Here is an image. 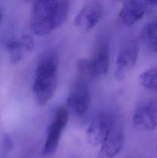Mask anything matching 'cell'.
<instances>
[{
    "instance_id": "cell-14",
    "label": "cell",
    "mask_w": 157,
    "mask_h": 158,
    "mask_svg": "<svg viewBox=\"0 0 157 158\" xmlns=\"http://www.w3.org/2000/svg\"><path fill=\"white\" fill-rule=\"evenodd\" d=\"M139 80L145 89L154 92L157 91V68H151L143 72Z\"/></svg>"
},
{
    "instance_id": "cell-8",
    "label": "cell",
    "mask_w": 157,
    "mask_h": 158,
    "mask_svg": "<svg viewBox=\"0 0 157 158\" xmlns=\"http://www.w3.org/2000/svg\"><path fill=\"white\" fill-rule=\"evenodd\" d=\"M134 127L139 131H152L157 127V101L150 100L139 105L132 117Z\"/></svg>"
},
{
    "instance_id": "cell-7",
    "label": "cell",
    "mask_w": 157,
    "mask_h": 158,
    "mask_svg": "<svg viewBox=\"0 0 157 158\" xmlns=\"http://www.w3.org/2000/svg\"><path fill=\"white\" fill-rule=\"evenodd\" d=\"M103 5L98 1H89L85 3L76 14L74 24L79 29L89 31L99 23L103 16Z\"/></svg>"
},
{
    "instance_id": "cell-10",
    "label": "cell",
    "mask_w": 157,
    "mask_h": 158,
    "mask_svg": "<svg viewBox=\"0 0 157 158\" xmlns=\"http://www.w3.org/2000/svg\"><path fill=\"white\" fill-rule=\"evenodd\" d=\"M124 143V131L117 122L106 140L101 145L97 158H115L121 152Z\"/></svg>"
},
{
    "instance_id": "cell-2",
    "label": "cell",
    "mask_w": 157,
    "mask_h": 158,
    "mask_svg": "<svg viewBox=\"0 0 157 158\" xmlns=\"http://www.w3.org/2000/svg\"><path fill=\"white\" fill-rule=\"evenodd\" d=\"M69 3L67 1L41 0L33 3L30 27L38 35H46L58 29L68 16Z\"/></svg>"
},
{
    "instance_id": "cell-15",
    "label": "cell",
    "mask_w": 157,
    "mask_h": 158,
    "mask_svg": "<svg viewBox=\"0 0 157 158\" xmlns=\"http://www.w3.org/2000/svg\"><path fill=\"white\" fill-rule=\"evenodd\" d=\"M3 145H4L5 148L6 149H10L12 146V139L9 136L6 135L3 137Z\"/></svg>"
},
{
    "instance_id": "cell-16",
    "label": "cell",
    "mask_w": 157,
    "mask_h": 158,
    "mask_svg": "<svg viewBox=\"0 0 157 158\" xmlns=\"http://www.w3.org/2000/svg\"><path fill=\"white\" fill-rule=\"evenodd\" d=\"M2 19V10L1 7H0V24H1Z\"/></svg>"
},
{
    "instance_id": "cell-5",
    "label": "cell",
    "mask_w": 157,
    "mask_h": 158,
    "mask_svg": "<svg viewBox=\"0 0 157 158\" xmlns=\"http://www.w3.org/2000/svg\"><path fill=\"white\" fill-rule=\"evenodd\" d=\"M139 42L131 40L125 43L119 52L115 64V77L123 80L135 66L139 56Z\"/></svg>"
},
{
    "instance_id": "cell-9",
    "label": "cell",
    "mask_w": 157,
    "mask_h": 158,
    "mask_svg": "<svg viewBox=\"0 0 157 158\" xmlns=\"http://www.w3.org/2000/svg\"><path fill=\"white\" fill-rule=\"evenodd\" d=\"M110 60V51L108 41L101 38L95 43L92 56L89 59L90 75L92 77H99L108 72Z\"/></svg>"
},
{
    "instance_id": "cell-3",
    "label": "cell",
    "mask_w": 157,
    "mask_h": 158,
    "mask_svg": "<svg viewBox=\"0 0 157 158\" xmlns=\"http://www.w3.org/2000/svg\"><path fill=\"white\" fill-rule=\"evenodd\" d=\"M69 111L66 106H59L55 111L53 119L49 125L47 137L42 149L45 157L52 155L57 150L61 135L68 122Z\"/></svg>"
},
{
    "instance_id": "cell-11",
    "label": "cell",
    "mask_w": 157,
    "mask_h": 158,
    "mask_svg": "<svg viewBox=\"0 0 157 158\" xmlns=\"http://www.w3.org/2000/svg\"><path fill=\"white\" fill-rule=\"evenodd\" d=\"M149 6V1L124 2L119 10V19L126 26H132L142 19Z\"/></svg>"
},
{
    "instance_id": "cell-1",
    "label": "cell",
    "mask_w": 157,
    "mask_h": 158,
    "mask_svg": "<svg viewBox=\"0 0 157 158\" xmlns=\"http://www.w3.org/2000/svg\"><path fill=\"white\" fill-rule=\"evenodd\" d=\"M59 59L55 51L42 54L37 64L32 86L34 98L38 104L44 106L55 94L58 86Z\"/></svg>"
},
{
    "instance_id": "cell-6",
    "label": "cell",
    "mask_w": 157,
    "mask_h": 158,
    "mask_svg": "<svg viewBox=\"0 0 157 158\" xmlns=\"http://www.w3.org/2000/svg\"><path fill=\"white\" fill-rule=\"evenodd\" d=\"M91 97L85 79L80 77L74 84L67 100V107L74 115L82 117L89 110Z\"/></svg>"
},
{
    "instance_id": "cell-13",
    "label": "cell",
    "mask_w": 157,
    "mask_h": 158,
    "mask_svg": "<svg viewBox=\"0 0 157 158\" xmlns=\"http://www.w3.org/2000/svg\"><path fill=\"white\" fill-rule=\"evenodd\" d=\"M141 39L149 50L157 54V20L148 23L143 27Z\"/></svg>"
},
{
    "instance_id": "cell-12",
    "label": "cell",
    "mask_w": 157,
    "mask_h": 158,
    "mask_svg": "<svg viewBox=\"0 0 157 158\" xmlns=\"http://www.w3.org/2000/svg\"><path fill=\"white\" fill-rule=\"evenodd\" d=\"M34 40L29 35H23L18 39H12L6 43V49L12 63L16 64L30 53L34 49Z\"/></svg>"
},
{
    "instance_id": "cell-4",
    "label": "cell",
    "mask_w": 157,
    "mask_h": 158,
    "mask_svg": "<svg viewBox=\"0 0 157 158\" xmlns=\"http://www.w3.org/2000/svg\"><path fill=\"white\" fill-rule=\"evenodd\" d=\"M117 120L112 114L103 113L92 120L86 131L88 142L92 146H101L116 124Z\"/></svg>"
}]
</instances>
